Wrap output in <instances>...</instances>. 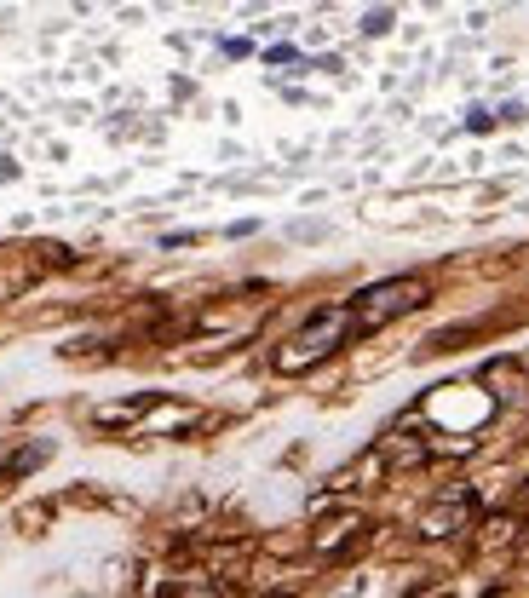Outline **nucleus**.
Listing matches in <instances>:
<instances>
[{"instance_id":"obj_1","label":"nucleus","mask_w":529,"mask_h":598,"mask_svg":"<svg viewBox=\"0 0 529 598\" xmlns=\"http://www.w3.org/2000/svg\"><path fill=\"white\" fill-rule=\"evenodd\" d=\"M351 334H357L351 305H322V311H311V317H305L294 334L282 340V351H276V368H282V374H305V368H317L322 357H334V351H340Z\"/></svg>"},{"instance_id":"obj_2","label":"nucleus","mask_w":529,"mask_h":598,"mask_svg":"<svg viewBox=\"0 0 529 598\" xmlns=\"http://www.w3.org/2000/svg\"><path fill=\"white\" fill-rule=\"evenodd\" d=\"M432 299V288L420 282V276H386V282H368L363 294H351V317H357V334H374V328H386V322L409 317Z\"/></svg>"},{"instance_id":"obj_3","label":"nucleus","mask_w":529,"mask_h":598,"mask_svg":"<svg viewBox=\"0 0 529 598\" xmlns=\"http://www.w3.org/2000/svg\"><path fill=\"white\" fill-rule=\"evenodd\" d=\"M472 524V501H443V506H432V512H426V518H420V535H426V541H443V535H455V529H466Z\"/></svg>"},{"instance_id":"obj_4","label":"nucleus","mask_w":529,"mask_h":598,"mask_svg":"<svg viewBox=\"0 0 529 598\" xmlns=\"http://www.w3.org/2000/svg\"><path fill=\"white\" fill-rule=\"evenodd\" d=\"M363 29H368V35H380V29H391V12H368V18H363Z\"/></svg>"}]
</instances>
